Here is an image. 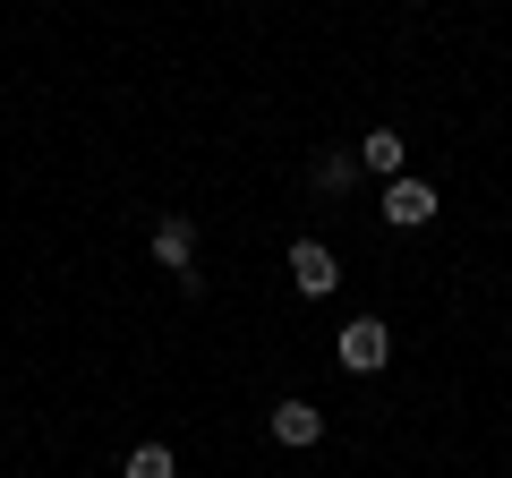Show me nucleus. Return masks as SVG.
Listing matches in <instances>:
<instances>
[{"mask_svg": "<svg viewBox=\"0 0 512 478\" xmlns=\"http://www.w3.org/2000/svg\"><path fill=\"white\" fill-rule=\"evenodd\" d=\"M333 359H342L350 376H376L384 359H393V325H384V316H350V325L333 333Z\"/></svg>", "mask_w": 512, "mask_h": 478, "instance_id": "f257e3e1", "label": "nucleus"}, {"mask_svg": "<svg viewBox=\"0 0 512 478\" xmlns=\"http://www.w3.org/2000/svg\"><path fill=\"white\" fill-rule=\"evenodd\" d=\"M291 282H299L308 299H325L333 282H342V265H333V248H325V239H291Z\"/></svg>", "mask_w": 512, "mask_h": 478, "instance_id": "20e7f679", "label": "nucleus"}, {"mask_svg": "<svg viewBox=\"0 0 512 478\" xmlns=\"http://www.w3.org/2000/svg\"><path fill=\"white\" fill-rule=\"evenodd\" d=\"M154 265L180 274V291H197V222H188V214H163V222H154Z\"/></svg>", "mask_w": 512, "mask_h": 478, "instance_id": "f03ea898", "label": "nucleus"}, {"mask_svg": "<svg viewBox=\"0 0 512 478\" xmlns=\"http://www.w3.org/2000/svg\"><path fill=\"white\" fill-rule=\"evenodd\" d=\"M384 222H393V231L436 222V188H427V180H384Z\"/></svg>", "mask_w": 512, "mask_h": 478, "instance_id": "7ed1b4c3", "label": "nucleus"}, {"mask_svg": "<svg viewBox=\"0 0 512 478\" xmlns=\"http://www.w3.org/2000/svg\"><path fill=\"white\" fill-rule=\"evenodd\" d=\"M120 478H180V461H171V444H137L120 461Z\"/></svg>", "mask_w": 512, "mask_h": 478, "instance_id": "6e6552de", "label": "nucleus"}, {"mask_svg": "<svg viewBox=\"0 0 512 478\" xmlns=\"http://www.w3.org/2000/svg\"><path fill=\"white\" fill-rule=\"evenodd\" d=\"M308 180H316V197H342V188H359V154L325 146V154H316V171H308Z\"/></svg>", "mask_w": 512, "mask_h": 478, "instance_id": "0eeeda50", "label": "nucleus"}, {"mask_svg": "<svg viewBox=\"0 0 512 478\" xmlns=\"http://www.w3.org/2000/svg\"><path fill=\"white\" fill-rule=\"evenodd\" d=\"M402 129H367L359 137V171H376V180H402Z\"/></svg>", "mask_w": 512, "mask_h": 478, "instance_id": "423d86ee", "label": "nucleus"}, {"mask_svg": "<svg viewBox=\"0 0 512 478\" xmlns=\"http://www.w3.org/2000/svg\"><path fill=\"white\" fill-rule=\"evenodd\" d=\"M265 427H274V444H291V453L325 444V410H316V402H282V410H274Z\"/></svg>", "mask_w": 512, "mask_h": 478, "instance_id": "39448f33", "label": "nucleus"}]
</instances>
